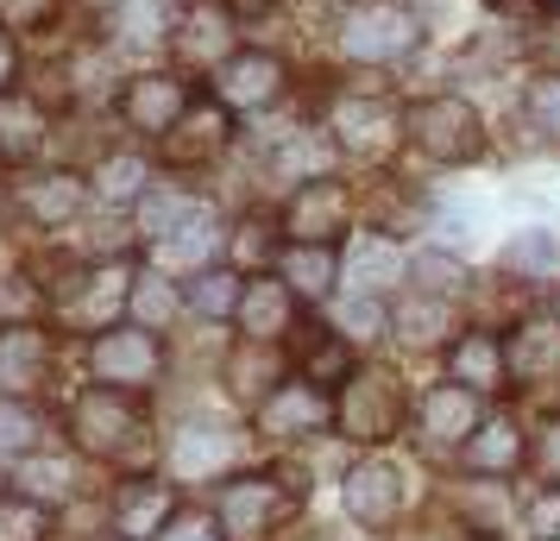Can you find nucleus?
Masks as SVG:
<instances>
[{
    "label": "nucleus",
    "mask_w": 560,
    "mask_h": 541,
    "mask_svg": "<svg viewBox=\"0 0 560 541\" xmlns=\"http://www.w3.org/2000/svg\"><path fill=\"white\" fill-rule=\"evenodd\" d=\"M51 529V504H38V497H0V541H45Z\"/></svg>",
    "instance_id": "ea45409f"
},
{
    "label": "nucleus",
    "mask_w": 560,
    "mask_h": 541,
    "mask_svg": "<svg viewBox=\"0 0 560 541\" xmlns=\"http://www.w3.org/2000/svg\"><path fill=\"white\" fill-rule=\"evenodd\" d=\"M114 541H127V536H114Z\"/></svg>",
    "instance_id": "13d9d810"
},
{
    "label": "nucleus",
    "mask_w": 560,
    "mask_h": 541,
    "mask_svg": "<svg viewBox=\"0 0 560 541\" xmlns=\"http://www.w3.org/2000/svg\"><path fill=\"white\" fill-rule=\"evenodd\" d=\"M447 378L454 385H466V390H498L510 378V346L498 334H454V346H447Z\"/></svg>",
    "instance_id": "412c9836"
},
{
    "label": "nucleus",
    "mask_w": 560,
    "mask_h": 541,
    "mask_svg": "<svg viewBox=\"0 0 560 541\" xmlns=\"http://www.w3.org/2000/svg\"><path fill=\"white\" fill-rule=\"evenodd\" d=\"M283 284L296 290L303 303H328L334 284H340V252L322 246V239H283V258H278Z\"/></svg>",
    "instance_id": "4be33fe9"
},
{
    "label": "nucleus",
    "mask_w": 560,
    "mask_h": 541,
    "mask_svg": "<svg viewBox=\"0 0 560 541\" xmlns=\"http://www.w3.org/2000/svg\"><path fill=\"white\" fill-rule=\"evenodd\" d=\"M340 51L353 63H404L422 51V13L404 0H359L340 13Z\"/></svg>",
    "instance_id": "f03ea898"
},
{
    "label": "nucleus",
    "mask_w": 560,
    "mask_h": 541,
    "mask_svg": "<svg viewBox=\"0 0 560 541\" xmlns=\"http://www.w3.org/2000/svg\"><path fill=\"white\" fill-rule=\"evenodd\" d=\"M498 264H504V271H516V278H548V271H560V233L555 227L510 233L504 246H498Z\"/></svg>",
    "instance_id": "c85d7f7f"
},
{
    "label": "nucleus",
    "mask_w": 560,
    "mask_h": 541,
    "mask_svg": "<svg viewBox=\"0 0 560 541\" xmlns=\"http://www.w3.org/2000/svg\"><path fill=\"white\" fill-rule=\"evenodd\" d=\"M233 460V435L221 422H183L171 435V472L177 479H214Z\"/></svg>",
    "instance_id": "5701e85b"
},
{
    "label": "nucleus",
    "mask_w": 560,
    "mask_h": 541,
    "mask_svg": "<svg viewBox=\"0 0 560 541\" xmlns=\"http://www.w3.org/2000/svg\"><path fill=\"white\" fill-rule=\"evenodd\" d=\"M13 202H20V214L38 221V227H63V221H77V214H82L89 183H82L77 170H45V177L20 183V189H13Z\"/></svg>",
    "instance_id": "aec40b11"
},
{
    "label": "nucleus",
    "mask_w": 560,
    "mask_h": 541,
    "mask_svg": "<svg viewBox=\"0 0 560 541\" xmlns=\"http://www.w3.org/2000/svg\"><path fill=\"white\" fill-rule=\"evenodd\" d=\"M38 428H45V415L32 397H0V454H32Z\"/></svg>",
    "instance_id": "58836bf2"
},
{
    "label": "nucleus",
    "mask_w": 560,
    "mask_h": 541,
    "mask_svg": "<svg viewBox=\"0 0 560 541\" xmlns=\"http://www.w3.org/2000/svg\"><path fill=\"white\" fill-rule=\"evenodd\" d=\"M233 252H240V264H246V252H253V264H265V258H283V246L271 239V221H246V227L233 233Z\"/></svg>",
    "instance_id": "49530a36"
},
{
    "label": "nucleus",
    "mask_w": 560,
    "mask_h": 541,
    "mask_svg": "<svg viewBox=\"0 0 560 541\" xmlns=\"http://www.w3.org/2000/svg\"><path fill=\"white\" fill-rule=\"evenodd\" d=\"M283 57L271 51H233L221 70H214V102H228L233 114H265V107H278L283 102Z\"/></svg>",
    "instance_id": "1a4fd4ad"
},
{
    "label": "nucleus",
    "mask_w": 560,
    "mask_h": 541,
    "mask_svg": "<svg viewBox=\"0 0 560 541\" xmlns=\"http://www.w3.org/2000/svg\"><path fill=\"white\" fill-rule=\"evenodd\" d=\"M523 460H529V447L516 435V422H504V415H498V422H479L472 440H466V466L485 472V479H491V472H516Z\"/></svg>",
    "instance_id": "bb28decb"
},
{
    "label": "nucleus",
    "mask_w": 560,
    "mask_h": 541,
    "mask_svg": "<svg viewBox=\"0 0 560 541\" xmlns=\"http://www.w3.org/2000/svg\"><path fill=\"white\" fill-rule=\"evenodd\" d=\"M51 365V334L38 321H7L0 328V397H32Z\"/></svg>",
    "instance_id": "dca6fc26"
},
{
    "label": "nucleus",
    "mask_w": 560,
    "mask_h": 541,
    "mask_svg": "<svg viewBox=\"0 0 560 541\" xmlns=\"http://www.w3.org/2000/svg\"><path fill=\"white\" fill-rule=\"evenodd\" d=\"M555 321H560V290H555Z\"/></svg>",
    "instance_id": "4d7b16f0"
},
{
    "label": "nucleus",
    "mask_w": 560,
    "mask_h": 541,
    "mask_svg": "<svg viewBox=\"0 0 560 541\" xmlns=\"http://www.w3.org/2000/svg\"><path fill=\"white\" fill-rule=\"evenodd\" d=\"M228 385L246 397V403H265L278 385H290V365H283L278 340H246L240 334V346H233L228 360Z\"/></svg>",
    "instance_id": "b1692460"
},
{
    "label": "nucleus",
    "mask_w": 560,
    "mask_h": 541,
    "mask_svg": "<svg viewBox=\"0 0 560 541\" xmlns=\"http://www.w3.org/2000/svg\"><path fill=\"white\" fill-rule=\"evenodd\" d=\"M409 284L422 296H459L466 290V264L454 252H416L409 258Z\"/></svg>",
    "instance_id": "e433bc0d"
},
{
    "label": "nucleus",
    "mask_w": 560,
    "mask_h": 541,
    "mask_svg": "<svg viewBox=\"0 0 560 541\" xmlns=\"http://www.w3.org/2000/svg\"><path fill=\"white\" fill-rule=\"evenodd\" d=\"M13 479H20V491H26V497H38V504H63V497H77V466L57 460V454H45V460H38V454H26Z\"/></svg>",
    "instance_id": "f704fd0d"
},
{
    "label": "nucleus",
    "mask_w": 560,
    "mask_h": 541,
    "mask_svg": "<svg viewBox=\"0 0 560 541\" xmlns=\"http://www.w3.org/2000/svg\"><path fill=\"white\" fill-rule=\"evenodd\" d=\"M228 139H233V107L208 95V102H189V114L158 139V157L177 164V170H202L228 152Z\"/></svg>",
    "instance_id": "6e6552de"
},
{
    "label": "nucleus",
    "mask_w": 560,
    "mask_h": 541,
    "mask_svg": "<svg viewBox=\"0 0 560 541\" xmlns=\"http://www.w3.org/2000/svg\"><path fill=\"white\" fill-rule=\"evenodd\" d=\"M472 227H479V202H447L441 208V233H447V239H472Z\"/></svg>",
    "instance_id": "8fccbe9b"
},
{
    "label": "nucleus",
    "mask_w": 560,
    "mask_h": 541,
    "mask_svg": "<svg viewBox=\"0 0 560 541\" xmlns=\"http://www.w3.org/2000/svg\"><path fill=\"white\" fill-rule=\"evenodd\" d=\"M283 233L290 239H322V246H334L347 233V183H334V177L296 183V196L283 208Z\"/></svg>",
    "instance_id": "2eb2a0df"
},
{
    "label": "nucleus",
    "mask_w": 560,
    "mask_h": 541,
    "mask_svg": "<svg viewBox=\"0 0 560 541\" xmlns=\"http://www.w3.org/2000/svg\"><path fill=\"white\" fill-rule=\"evenodd\" d=\"M334 422V403L322 397V385L315 378H290V385H278L265 403H258V428L278 440H296V435H322Z\"/></svg>",
    "instance_id": "ddd939ff"
},
{
    "label": "nucleus",
    "mask_w": 560,
    "mask_h": 541,
    "mask_svg": "<svg viewBox=\"0 0 560 541\" xmlns=\"http://www.w3.org/2000/svg\"><path fill=\"white\" fill-rule=\"evenodd\" d=\"M158 365H164V346H158V328H145V321H120L89 340V372L114 390H145Z\"/></svg>",
    "instance_id": "423d86ee"
},
{
    "label": "nucleus",
    "mask_w": 560,
    "mask_h": 541,
    "mask_svg": "<svg viewBox=\"0 0 560 541\" xmlns=\"http://www.w3.org/2000/svg\"><path fill=\"white\" fill-rule=\"evenodd\" d=\"M95 196L102 202H139L145 189H152V177H145V157L139 152H107L102 164H95Z\"/></svg>",
    "instance_id": "473e14b6"
},
{
    "label": "nucleus",
    "mask_w": 560,
    "mask_h": 541,
    "mask_svg": "<svg viewBox=\"0 0 560 541\" xmlns=\"http://www.w3.org/2000/svg\"><path fill=\"white\" fill-rule=\"evenodd\" d=\"M183 296H189V309L202 315V321H233L240 315V296H246V278L228 271V264H202Z\"/></svg>",
    "instance_id": "cd10ccee"
},
{
    "label": "nucleus",
    "mask_w": 560,
    "mask_h": 541,
    "mask_svg": "<svg viewBox=\"0 0 560 541\" xmlns=\"http://www.w3.org/2000/svg\"><path fill=\"white\" fill-rule=\"evenodd\" d=\"M0 284H7V290H0V315H13V321L38 303V290H26V278H0Z\"/></svg>",
    "instance_id": "3c124183"
},
{
    "label": "nucleus",
    "mask_w": 560,
    "mask_h": 541,
    "mask_svg": "<svg viewBox=\"0 0 560 541\" xmlns=\"http://www.w3.org/2000/svg\"><path fill=\"white\" fill-rule=\"evenodd\" d=\"M177 522V491L158 485V479H127L114 497V529L127 541H152Z\"/></svg>",
    "instance_id": "a211bd4d"
},
{
    "label": "nucleus",
    "mask_w": 560,
    "mask_h": 541,
    "mask_svg": "<svg viewBox=\"0 0 560 541\" xmlns=\"http://www.w3.org/2000/svg\"><path fill=\"white\" fill-rule=\"evenodd\" d=\"M127 309H132V321H145V328H158V334H164V328L189 309V296H177L164 271H139V278L127 284Z\"/></svg>",
    "instance_id": "c756f323"
},
{
    "label": "nucleus",
    "mask_w": 560,
    "mask_h": 541,
    "mask_svg": "<svg viewBox=\"0 0 560 541\" xmlns=\"http://www.w3.org/2000/svg\"><path fill=\"white\" fill-rule=\"evenodd\" d=\"M189 214H202V196H196V189H145V196H139V233H145V239L177 233Z\"/></svg>",
    "instance_id": "2f4dec72"
},
{
    "label": "nucleus",
    "mask_w": 560,
    "mask_h": 541,
    "mask_svg": "<svg viewBox=\"0 0 560 541\" xmlns=\"http://www.w3.org/2000/svg\"><path fill=\"white\" fill-rule=\"evenodd\" d=\"M523 114H529V127L541 132V139H555L560 145V70L529 77V89H523Z\"/></svg>",
    "instance_id": "a19ab883"
},
{
    "label": "nucleus",
    "mask_w": 560,
    "mask_h": 541,
    "mask_svg": "<svg viewBox=\"0 0 560 541\" xmlns=\"http://www.w3.org/2000/svg\"><path fill=\"white\" fill-rule=\"evenodd\" d=\"M189 102H196V95H189V82L164 77V70H152V77H127V89H120V114H127V127L158 132V139L189 114Z\"/></svg>",
    "instance_id": "4468645a"
},
{
    "label": "nucleus",
    "mask_w": 560,
    "mask_h": 541,
    "mask_svg": "<svg viewBox=\"0 0 560 541\" xmlns=\"http://www.w3.org/2000/svg\"><path fill=\"white\" fill-rule=\"evenodd\" d=\"M233 20L228 0H189L183 7V20L171 26V51L183 57V63H196V70H221L240 45H233Z\"/></svg>",
    "instance_id": "9d476101"
},
{
    "label": "nucleus",
    "mask_w": 560,
    "mask_h": 541,
    "mask_svg": "<svg viewBox=\"0 0 560 541\" xmlns=\"http://www.w3.org/2000/svg\"><path fill=\"white\" fill-rule=\"evenodd\" d=\"M296 290L283 284V278H271V271H258V278H246V296H240V334L246 340H283L290 334V321H296Z\"/></svg>",
    "instance_id": "f3484780"
},
{
    "label": "nucleus",
    "mask_w": 560,
    "mask_h": 541,
    "mask_svg": "<svg viewBox=\"0 0 560 541\" xmlns=\"http://www.w3.org/2000/svg\"><path fill=\"white\" fill-rule=\"evenodd\" d=\"M390 334H404L409 346H454L447 334H459V321H454V303L447 296H404L397 309H390Z\"/></svg>",
    "instance_id": "393cba45"
},
{
    "label": "nucleus",
    "mask_w": 560,
    "mask_h": 541,
    "mask_svg": "<svg viewBox=\"0 0 560 541\" xmlns=\"http://www.w3.org/2000/svg\"><path fill=\"white\" fill-rule=\"evenodd\" d=\"M45 145V102L26 89H0V157H32Z\"/></svg>",
    "instance_id": "a878e982"
},
{
    "label": "nucleus",
    "mask_w": 560,
    "mask_h": 541,
    "mask_svg": "<svg viewBox=\"0 0 560 541\" xmlns=\"http://www.w3.org/2000/svg\"><path fill=\"white\" fill-rule=\"evenodd\" d=\"M303 378H315V385L340 378L347 385V334H322L315 328V340H308V353H303Z\"/></svg>",
    "instance_id": "79ce46f5"
},
{
    "label": "nucleus",
    "mask_w": 560,
    "mask_h": 541,
    "mask_svg": "<svg viewBox=\"0 0 560 541\" xmlns=\"http://www.w3.org/2000/svg\"><path fill=\"white\" fill-rule=\"evenodd\" d=\"M271 7H278V0H228V13H233V20H265Z\"/></svg>",
    "instance_id": "6e6d98bb"
},
{
    "label": "nucleus",
    "mask_w": 560,
    "mask_h": 541,
    "mask_svg": "<svg viewBox=\"0 0 560 541\" xmlns=\"http://www.w3.org/2000/svg\"><path fill=\"white\" fill-rule=\"evenodd\" d=\"M340 278L353 284V296H384V290H397V278H409V258L397 252V239L359 233L347 258H340Z\"/></svg>",
    "instance_id": "6ab92c4d"
},
{
    "label": "nucleus",
    "mask_w": 560,
    "mask_h": 541,
    "mask_svg": "<svg viewBox=\"0 0 560 541\" xmlns=\"http://www.w3.org/2000/svg\"><path fill=\"white\" fill-rule=\"evenodd\" d=\"M171 7L164 0H120L114 7V45H171Z\"/></svg>",
    "instance_id": "7c9ffc66"
},
{
    "label": "nucleus",
    "mask_w": 560,
    "mask_h": 541,
    "mask_svg": "<svg viewBox=\"0 0 560 541\" xmlns=\"http://www.w3.org/2000/svg\"><path fill=\"white\" fill-rule=\"evenodd\" d=\"M555 7H560V0H555Z\"/></svg>",
    "instance_id": "bf43d9fd"
},
{
    "label": "nucleus",
    "mask_w": 560,
    "mask_h": 541,
    "mask_svg": "<svg viewBox=\"0 0 560 541\" xmlns=\"http://www.w3.org/2000/svg\"><path fill=\"white\" fill-rule=\"evenodd\" d=\"M479 422H485L479 390L454 385V378L429 385V390H422V403H416V428H422V440H429V447H466Z\"/></svg>",
    "instance_id": "f8f14e48"
},
{
    "label": "nucleus",
    "mask_w": 560,
    "mask_h": 541,
    "mask_svg": "<svg viewBox=\"0 0 560 541\" xmlns=\"http://www.w3.org/2000/svg\"><path fill=\"white\" fill-rule=\"evenodd\" d=\"M535 466H541L548 485H560V415L541 422V435H535Z\"/></svg>",
    "instance_id": "de8ad7c7"
},
{
    "label": "nucleus",
    "mask_w": 560,
    "mask_h": 541,
    "mask_svg": "<svg viewBox=\"0 0 560 541\" xmlns=\"http://www.w3.org/2000/svg\"><path fill=\"white\" fill-rule=\"evenodd\" d=\"M290 504H303V485H283L271 472H240L214 497V529L228 541H265L290 516Z\"/></svg>",
    "instance_id": "7ed1b4c3"
},
{
    "label": "nucleus",
    "mask_w": 560,
    "mask_h": 541,
    "mask_svg": "<svg viewBox=\"0 0 560 541\" xmlns=\"http://www.w3.org/2000/svg\"><path fill=\"white\" fill-rule=\"evenodd\" d=\"M472 536H479L472 522H447V529H441V522H422V529H409V536H397V541H472Z\"/></svg>",
    "instance_id": "603ef678"
},
{
    "label": "nucleus",
    "mask_w": 560,
    "mask_h": 541,
    "mask_svg": "<svg viewBox=\"0 0 560 541\" xmlns=\"http://www.w3.org/2000/svg\"><path fill=\"white\" fill-rule=\"evenodd\" d=\"M397 422H404V385L378 372V365H365V372H347V390L334 397V428L359 447H384V440L397 435Z\"/></svg>",
    "instance_id": "39448f33"
},
{
    "label": "nucleus",
    "mask_w": 560,
    "mask_h": 541,
    "mask_svg": "<svg viewBox=\"0 0 560 541\" xmlns=\"http://www.w3.org/2000/svg\"><path fill=\"white\" fill-rule=\"evenodd\" d=\"M328 164H334V145H328V139H315V132L283 139L278 152H271V170H278V177H296V183L328 177Z\"/></svg>",
    "instance_id": "c9c22d12"
},
{
    "label": "nucleus",
    "mask_w": 560,
    "mask_h": 541,
    "mask_svg": "<svg viewBox=\"0 0 560 541\" xmlns=\"http://www.w3.org/2000/svg\"><path fill=\"white\" fill-rule=\"evenodd\" d=\"M404 132L416 139V152H429L434 164H472L485 152V120L466 95H429L404 114Z\"/></svg>",
    "instance_id": "20e7f679"
},
{
    "label": "nucleus",
    "mask_w": 560,
    "mask_h": 541,
    "mask_svg": "<svg viewBox=\"0 0 560 541\" xmlns=\"http://www.w3.org/2000/svg\"><path fill=\"white\" fill-rule=\"evenodd\" d=\"M384 328H390V315H384L378 296H353V303L340 309V334L359 340V346H372V340H378Z\"/></svg>",
    "instance_id": "37998d69"
},
{
    "label": "nucleus",
    "mask_w": 560,
    "mask_h": 541,
    "mask_svg": "<svg viewBox=\"0 0 560 541\" xmlns=\"http://www.w3.org/2000/svg\"><path fill=\"white\" fill-rule=\"evenodd\" d=\"M70 428H77L82 454H95V460H114V466H132L152 454V428H145V415L132 410V390H89L70 415Z\"/></svg>",
    "instance_id": "f257e3e1"
},
{
    "label": "nucleus",
    "mask_w": 560,
    "mask_h": 541,
    "mask_svg": "<svg viewBox=\"0 0 560 541\" xmlns=\"http://www.w3.org/2000/svg\"><path fill=\"white\" fill-rule=\"evenodd\" d=\"M158 252L177 258V264H196V271H202L208 258H214V221H208V208H202V214H189V221H183L177 233H164V239H158Z\"/></svg>",
    "instance_id": "4c0bfd02"
},
{
    "label": "nucleus",
    "mask_w": 560,
    "mask_h": 541,
    "mask_svg": "<svg viewBox=\"0 0 560 541\" xmlns=\"http://www.w3.org/2000/svg\"><path fill=\"white\" fill-rule=\"evenodd\" d=\"M20 77V51H13V26H0V89H13Z\"/></svg>",
    "instance_id": "5fc2aeb1"
},
{
    "label": "nucleus",
    "mask_w": 560,
    "mask_h": 541,
    "mask_svg": "<svg viewBox=\"0 0 560 541\" xmlns=\"http://www.w3.org/2000/svg\"><path fill=\"white\" fill-rule=\"evenodd\" d=\"M459 510L472 516V529H479V536H491V529L504 522V491H498V485L466 491V497H459Z\"/></svg>",
    "instance_id": "a18cd8bd"
},
{
    "label": "nucleus",
    "mask_w": 560,
    "mask_h": 541,
    "mask_svg": "<svg viewBox=\"0 0 560 541\" xmlns=\"http://www.w3.org/2000/svg\"><path fill=\"white\" fill-rule=\"evenodd\" d=\"M523 522H529V536H535V541H560V485L535 491L529 510H523Z\"/></svg>",
    "instance_id": "c03bdc74"
},
{
    "label": "nucleus",
    "mask_w": 560,
    "mask_h": 541,
    "mask_svg": "<svg viewBox=\"0 0 560 541\" xmlns=\"http://www.w3.org/2000/svg\"><path fill=\"white\" fill-rule=\"evenodd\" d=\"M548 365H560V321H529V328H516V340H510V372H516V378H541Z\"/></svg>",
    "instance_id": "72a5a7b5"
},
{
    "label": "nucleus",
    "mask_w": 560,
    "mask_h": 541,
    "mask_svg": "<svg viewBox=\"0 0 560 541\" xmlns=\"http://www.w3.org/2000/svg\"><path fill=\"white\" fill-rule=\"evenodd\" d=\"M158 541H228V536H221V529H208V522H189V516H177V522H171Z\"/></svg>",
    "instance_id": "864d4df0"
},
{
    "label": "nucleus",
    "mask_w": 560,
    "mask_h": 541,
    "mask_svg": "<svg viewBox=\"0 0 560 541\" xmlns=\"http://www.w3.org/2000/svg\"><path fill=\"white\" fill-rule=\"evenodd\" d=\"M340 504H347V516L359 529H390L397 510H404V472H397V460H384V454L353 460L347 479H340Z\"/></svg>",
    "instance_id": "0eeeda50"
},
{
    "label": "nucleus",
    "mask_w": 560,
    "mask_h": 541,
    "mask_svg": "<svg viewBox=\"0 0 560 541\" xmlns=\"http://www.w3.org/2000/svg\"><path fill=\"white\" fill-rule=\"evenodd\" d=\"M45 13H51V0H0V26H13V32L38 26Z\"/></svg>",
    "instance_id": "09e8293b"
},
{
    "label": "nucleus",
    "mask_w": 560,
    "mask_h": 541,
    "mask_svg": "<svg viewBox=\"0 0 560 541\" xmlns=\"http://www.w3.org/2000/svg\"><path fill=\"white\" fill-rule=\"evenodd\" d=\"M404 114L384 102V95H347L334 107V145L353 157H384L397 139H404Z\"/></svg>",
    "instance_id": "9b49d317"
}]
</instances>
